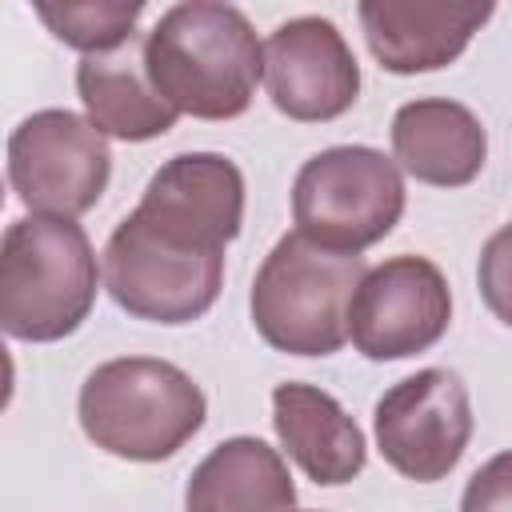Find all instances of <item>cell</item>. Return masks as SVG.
<instances>
[{
	"label": "cell",
	"mask_w": 512,
	"mask_h": 512,
	"mask_svg": "<svg viewBox=\"0 0 512 512\" xmlns=\"http://www.w3.org/2000/svg\"><path fill=\"white\" fill-rule=\"evenodd\" d=\"M460 512H512V448L496 452L468 476Z\"/></svg>",
	"instance_id": "cell-18"
},
{
	"label": "cell",
	"mask_w": 512,
	"mask_h": 512,
	"mask_svg": "<svg viewBox=\"0 0 512 512\" xmlns=\"http://www.w3.org/2000/svg\"><path fill=\"white\" fill-rule=\"evenodd\" d=\"M408 192L392 156L368 144H336L308 156L292 180L296 232L320 248L352 252L380 244L404 216Z\"/></svg>",
	"instance_id": "cell-6"
},
{
	"label": "cell",
	"mask_w": 512,
	"mask_h": 512,
	"mask_svg": "<svg viewBox=\"0 0 512 512\" xmlns=\"http://www.w3.org/2000/svg\"><path fill=\"white\" fill-rule=\"evenodd\" d=\"M112 176L108 136L68 108H40L8 136V184L36 216H84Z\"/></svg>",
	"instance_id": "cell-7"
},
{
	"label": "cell",
	"mask_w": 512,
	"mask_h": 512,
	"mask_svg": "<svg viewBox=\"0 0 512 512\" xmlns=\"http://www.w3.org/2000/svg\"><path fill=\"white\" fill-rule=\"evenodd\" d=\"M76 416L100 452L132 464H160L204 428L208 400L172 360L116 356L88 372Z\"/></svg>",
	"instance_id": "cell-3"
},
{
	"label": "cell",
	"mask_w": 512,
	"mask_h": 512,
	"mask_svg": "<svg viewBox=\"0 0 512 512\" xmlns=\"http://www.w3.org/2000/svg\"><path fill=\"white\" fill-rule=\"evenodd\" d=\"M144 64L156 92L184 116L236 120L264 80V44L252 20L216 0L172 4L144 32Z\"/></svg>",
	"instance_id": "cell-2"
},
{
	"label": "cell",
	"mask_w": 512,
	"mask_h": 512,
	"mask_svg": "<svg viewBox=\"0 0 512 512\" xmlns=\"http://www.w3.org/2000/svg\"><path fill=\"white\" fill-rule=\"evenodd\" d=\"M244 224V172L220 152L160 164L104 244V288L136 320L192 324L224 288V248Z\"/></svg>",
	"instance_id": "cell-1"
},
{
	"label": "cell",
	"mask_w": 512,
	"mask_h": 512,
	"mask_svg": "<svg viewBox=\"0 0 512 512\" xmlns=\"http://www.w3.org/2000/svg\"><path fill=\"white\" fill-rule=\"evenodd\" d=\"M492 4L448 0H360L356 16L376 64L392 76L448 68L492 20Z\"/></svg>",
	"instance_id": "cell-11"
},
{
	"label": "cell",
	"mask_w": 512,
	"mask_h": 512,
	"mask_svg": "<svg viewBox=\"0 0 512 512\" xmlns=\"http://www.w3.org/2000/svg\"><path fill=\"white\" fill-rule=\"evenodd\" d=\"M88 232L72 216H20L0 244V324L12 340L52 344L72 336L100 284Z\"/></svg>",
	"instance_id": "cell-4"
},
{
	"label": "cell",
	"mask_w": 512,
	"mask_h": 512,
	"mask_svg": "<svg viewBox=\"0 0 512 512\" xmlns=\"http://www.w3.org/2000/svg\"><path fill=\"white\" fill-rule=\"evenodd\" d=\"M264 84L288 120L328 124L360 96V64L324 16H292L264 44Z\"/></svg>",
	"instance_id": "cell-10"
},
{
	"label": "cell",
	"mask_w": 512,
	"mask_h": 512,
	"mask_svg": "<svg viewBox=\"0 0 512 512\" xmlns=\"http://www.w3.org/2000/svg\"><path fill=\"white\" fill-rule=\"evenodd\" d=\"M472 424L468 388L448 368H420L396 380L372 408L380 456L416 484H436L460 464Z\"/></svg>",
	"instance_id": "cell-8"
},
{
	"label": "cell",
	"mask_w": 512,
	"mask_h": 512,
	"mask_svg": "<svg viewBox=\"0 0 512 512\" xmlns=\"http://www.w3.org/2000/svg\"><path fill=\"white\" fill-rule=\"evenodd\" d=\"M476 284H480V296H484L488 312L500 324L512 328V224H504L500 232H492L488 244L480 248Z\"/></svg>",
	"instance_id": "cell-17"
},
{
	"label": "cell",
	"mask_w": 512,
	"mask_h": 512,
	"mask_svg": "<svg viewBox=\"0 0 512 512\" xmlns=\"http://www.w3.org/2000/svg\"><path fill=\"white\" fill-rule=\"evenodd\" d=\"M36 16L60 44H68L84 56H108L136 36V20L144 16V4L140 0L36 4Z\"/></svg>",
	"instance_id": "cell-16"
},
{
	"label": "cell",
	"mask_w": 512,
	"mask_h": 512,
	"mask_svg": "<svg viewBox=\"0 0 512 512\" xmlns=\"http://www.w3.org/2000/svg\"><path fill=\"white\" fill-rule=\"evenodd\" d=\"M272 428L280 448L300 464V472L324 488L348 484L368 464V444L360 424L340 408V400L316 384L284 380L272 388Z\"/></svg>",
	"instance_id": "cell-13"
},
{
	"label": "cell",
	"mask_w": 512,
	"mask_h": 512,
	"mask_svg": "<svg viewBox=\"0 0 512 512\" xmlns=\"http://www.w3.org/2000/svg\"><path fill=\"white\" fill-rule=\"evenodd\" d=\"M452 324V292L428 256H388L368 268L352 308L348 340L364 360H408L440 344Z\"/></svg>",
	"instance_id": "cell-9"
},
{
	"label": "cell",
	"mask_w": 512,
	"mask_h": 512,
	"mask_svg": "<svg viewBox=\"0 0 512 512\" xmlns=\"http://www.w3.org/2000/svg\"><path fill=\"white\" fill-rule=\"evenodd\" d=\"M364 272V256L320 248L300 232L280 236L256 268L248 296L260 340L284 356L340 352Z\"/></svg>",
	"instance_id": "cell-5"
},
{
	"label": "cell",
	"mask_w": 512,
	"mask_h": 512,
	"mask_svg": "<svg viewBox=\"0 0 512 512\" xmlns=\"http://www.w3.org/2000/svg\"><path fill=\"white\" fill-rule=\"evenodd\" d=\"M296 484L280 448L260 436L220 440L188 476L184 512H292Z\"/></svg>",
	"instance_id": "cell-15"
},
{
	"label": "cell",
	"mask_w": 512,
	"mask_h": 512,
	"mask_svg": "<svg viewBox=\"0 0 512 512\" xmlns=\"http://www.w3.org/2000/svg\"><path fill=\"white\" fill-rule=\"evenodd\" d=\"M76 92L88 120L124 144H144L176 128L180 112L156 92L144 64V36H132L108 56H84L76 64Z\"/></svg>",
	"instance_id": "cell-14"
},
{
	"label": "cell",
	"mask_w": 512,
	"mask_h": 512,
	"mask_svg": "<svg viewBox=\"0 0 512 512\" xmlns=\"http://www.w3.org/2000/svg\"><path fill=\"white\" fill-rule=\"evenodd\" d=\"M392 160L420 184L464 188L484 172L488 132L480 116L448 96H420L392 116Z\"/></svg>",
	"instance_id": "cell-12"
}]
</instances>
